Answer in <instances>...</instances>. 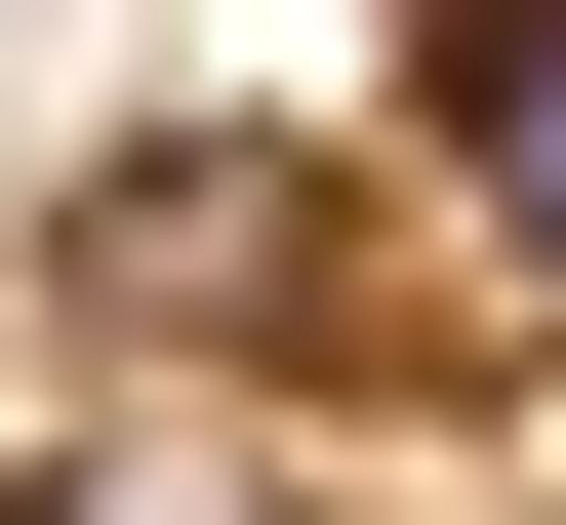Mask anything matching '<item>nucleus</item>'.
I'll use <instances>...</instances> for the list:
<instances>
[{
    "instance_id": "nucleus-1",
    "label": "nucleus",
    "mask_w": 566,
    "mask_h": 525,
    "mask_svg": "<svg viewBox=\"0 0 566 525\" xmlns=\"http://www.w3.org/2000/svg\"><path fill=\"white\" fill-rule=\"evenodd\" d=\"M446 243L566 283V0H446Z\"/></svg>"
}]
</instances>
